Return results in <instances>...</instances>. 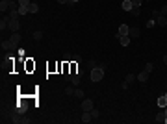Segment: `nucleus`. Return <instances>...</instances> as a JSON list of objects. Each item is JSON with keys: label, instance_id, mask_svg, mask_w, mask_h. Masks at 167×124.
I'll use <instances>...</instances> for the list:
<instances>
[{"label": "nucleus", "instance_id": "nucleus-1", "mask_svg": "<svg viewBox=\"0 0 167 124\" xmlns=\"http://www.w3.org/2000/svg\"><path fill=\"white\" fill-rule=\"evenodd\" d=\"M89 76H91V82H100V80L104 78V69L95 67L93 71H89Z\"/></svg>", "mask_w": 167, "mask_h": 124}, {"label": "nucleus", "instance_id": "nucleus-2", "mask_svg": "<svg viewBox=\"0 0 167 124\" xmlns=\"http://www.w3.org/2000/svg\"><path fill=\"white\" fill-rule=\"evenodd\" d=\"M7 30H9V32H19V30H21V22H19V19H11Z\"/></svg>", "mask_w": 167, "mask_h": 124}, {"label": "nucleus", "instance_id": "nucleus-3", "mask_svg": "<svg viewBox=\"0 0 167 124\" xmlns=\"http://www.w3.org/2000/svg\"><path fill=\"white\" fill-rule=\"evenodd\" d=\"M15 48H17V45H15V43L11 41V39L2 41V50H9V52H11V50H15Z\"/></svg>", "mask_w": 167, "mask_h": 124}, {"label": "nucleus", "instance_id": "nucleus-4", "mask_svg": "<svg viewBox=\"0 0 167 124\" xmlns=\"http://www.w3.org/2000/svg\"><path fill=\"white\" fill-rule=\"evenodd\" d=\"M128 30H130L128 24H121V26H119V30H117V35H115V37L119 39L121 35H128Z\"/></svg>", "mask_w": 167, "mask_h": 124}, {"label": "nucleus", "instance_id": "nucleus-5", "mask_svg": "<svg viewBox=\"0 0 167 124\" xmlns=\"http://www.w3.org/2000/svg\"><path fill=\"white\" fill-rule=\"evenodd\" d=\"M128 35H130V39H137V37L141 35V32H139V28H136V26H130Z\"/></svg>", "mask_w": 167, "mask_h": 124}, {"label": "nucleus", "instance_id": "nucleus-6", "mask_svg": "<svg viewBox=\"0 0 167 124\" xmlns=\"http://www.w3.org/2000/svg\"><path fill=\"white\" fill-rule=\"evenodd\" d=\"M91 109H93V100L84 98V102H82V111H91Z\"/></svg>", "mask_w": 167, "mask_h": 124}, {"label": "nucleus", "instance_id": "nucleus-7", "mask_svg": "<svg viewBox=\"0 0 167 124\" xmlns=\"http://www.w3.org/2000/svg\"><path fill=\"white\" fill-rule=\"evenodd\" d=\"M149 74L150 72L149 71H141V72H137V82H141V83H145L147 80H149Z\"/></svg>", "mask_w": 167, "mask_h": 124}, {"label": "nucleus", "instance_id": "nucleus-8", "mask_svg": "<svg viewBox=\"0 0 167 124\" xmlns=\"http://www.w3.org/2000/svg\"><path fill=\"white\" fill-rule=\"evenodd\" d=\"M9 39L13 41L15 45H19V43L22 41V35H21V33H19V32H11V37H9Z\"/></svg>", "mask_w": 167, "mask_h": 124}, {"label": "nucleus", "instance_id": "nucleus-9", "mask_svg": "<svg viewBox=\"0 0 167 124\" xmlns=\"http://www.w3.org/2000/svg\"><path fill=\"white\" fill-rule=\"evenodd\" d=\"M80 121H82V122H91V121H93V115H91V111H84Z\"/></svg>", "mask_w": 167, "mask_h": 124}, {"label": "nucleus", "instance_id": "nucleus-10", "mask_svg": "<svg viewBox=\"0 0 167 124\" xmlns=\"http://www.w3.org/2000/svg\"><path fill=\"white\" fill-rule=\"evenodd\" d=\"M0 11H2V13L9 11V0H0Z\"/></svg>", "mask_w": 167, "mask_h": 124}, {"label": "nucleus", "instance_id": "nucleus-11", "mask_svg": "<svg viewBox=\"0 0 167 124\" xmlns=\"http://www.w3.org/2000/svg\"><path fill=\"white\" fill-rule=\"evenodd\" d=\"M132 0H123V11H128V13H130V11H132Z\"/></svg>", "mask_w": 167, "mask_h": 124}, {"label": "nucleus", "instance_id": "nucleus-12", "mask_svg": "<svg viewBox=\"0 0 167 124\" xmlns=\"http://www.w3.org/2000/svg\"><path fill=\"white\" fill-rule=\"evenodd\" d=\"M119 43H121L123 46H128L130 43H132V39H130V35H121L119 37Z\"/></svg>", "mask_w": 167, "mask_h": 124}, {"label": "nucleus", "instance_id": "nucleus-13", "mask_svg": "<svg viewBox=\"0 0 167 124\" xmlns=\"http://www.w3.org/2000/svg\"><path fill=\"white\" fill-rule=\"evenodd\" d=\"M156 24H158V26H167V17H165V15L156 17Z\"/></svg>", "mask_w": 167, "mask_h": 124}, {"label": "nucleus", "instance_id": "nucleus-14", "mask_svg": "<svg viewBox=\"0 0 167 124\" xmlns=\"http://www.w3.org/2000/svg\"><path fill=\"white\" fill-rule=\"evenodd\" d=\"M95 67H98L97 61H95V59H87V63H86V69H87V71H93Z\"/></svg>", "mask_w": 167, "mask_h": 124}, {"label": "nucleus", "instance_id": "nucleus-15", "mask_svg": "<svg viewBox=\"0 0 167 124\" xmlns=\"http://www.w3.org/2000/svg\"><path fill=\"white\" fill-rule=\"evenodd\" d=\"M28 11H30L32 15H35V13H37V11H39V6H37V4H35V2H32L30 6H28Z\"/></svg>", "mask_w": 167, "mask_h": 124}, {"label": "nucleus", "instance_id": "nucleus-16", "mask_svg": "<svg viewBox=\"0 0 167 124\" xmlns=\"http://www.w3.org/2000/svg\"><path fill=\"white\" fill-rule=\"evenodd\" d=\"M154 121H156V122H165V111L162 109L160 113H158L156 117H154Z\"/></svg>", "mask_w": 167, "mask_h": 124}, {"label": "nucleus", "instance_id": "nucleus-17", "mask_svg": "<svg viewBox=\"0 0 167 124\" xmlns=\"http://www.w3.org/2000/svg\"><path fill=\"white\" fill-rule=\"evenodd\" d=\"M158 106L164 109V107H167V98H165V95H162L160 98H158Z\"/></svg>", "mask_w": 167, "mask_h": 124}, {"label": "nucleus", "instance_id": "nucleus-18", "mask_svg": "<svg viewBox=\"0 0 167 124\" xmlns=\"http://www.w3.org/2000/svg\"><path fill=\"white\" fill-rule=\"evenodd\" d=\"M136 80H137V76H136V74H126L125 82H126V83L130 85V83H134V82H136Z\"/></svg>", "mask_w": 167, "mask_h": 124}, {"label": "nucleus", "instance_id": "nucleus-19", "mask_svg": "<svg viewBox=\"0 0 167 124\" xmlns=\"http://www.w3.org/2000/svg\"><path fill=\"white\" fill-rule=\"evenodd\" d=\"M74 89H76V85H73V83H71V85H67V87H65V95H74Z\"/></svg>", "mask_w": 167, "mask_h": 124}, {"label": "nucleus", "instance_id": "nucleus-20", "mask_svg": "<svg viewBox=\"0 0 167 124\" xmlns=\"http://www.w3.org/2000/svg\"><path fill=\"white\" fill-rule=\"evenodd\" d=\"M34 69H35V63H34V61H30V59H28V61H26V71H28V72H32Z\"/></svg>", "mask_w": 167, "mask_h": 124}, {"label": "nucleus", "instance_id": "nucleus-21", "mask_svg": "<svg viewBox=\"0 0 167 124\" xmlns=\"http://www.w3.org/2000/svg\"><path fill=\"white\" fill-rule=\"evenodd\" d=\"M73 76H74V74H73L71 71H69V72H63V80H65V82H71V80H73Z\"/></svg>", "mask_w": 167, "mask_h": 124}, {"label": "nucleus", "instance_id": "nucleus-22", "mask_svg": "<svg viewBox=\"0 0 167 124\" xmlns=\"http://www.w3.org/2000/svg\"><path fill=\"white\" fill-rule=\"evenodd\" d=\"M32 4V0H19V6L21 7H28Z\"/></svg>", "mask_w": 167, "mask_h": 124}, {"label": "nucleus", "instance_id": "nucleus-23", "mask_svg": "<svg viewBox=\"0 0 167 124\" xmlns=\"http://www.w3.org/2000/svg\"><path fill=\"white\" fill-rule=\"evenodd\" d=\"M74 96H76V98H84L86 95H84V91H82V89H74Z\"/></svg>", "mask_w": 167, "mask_h": 124}, {"label": "nucleus", "instance_id": "nucleus-24", "mask_svg": "<svg viewBox=\"0 0 167 124\" xmlns=\"http://www.w3.org/2000/svg\"><path fill=\"white\" fill-rule=\"evenodd\" d=\"M34 39L35 41H41L43 39V32H39V30H37V32H34Z\"/></svg>", "mask_w": 167, "mask_h": 124}, {"label": "nucleus", "instance_id": "nucleus-25", "mask_svg": "<svg viewBox=\"0 0 167 124\" xmlns=\"http://www.w3.org/2000/svg\"><path fill=\"white\" fill-rule=\"evenodd\" d=\"M91 115H93V121H95V119H98V117H100V111L93 107V109H91Z\"/></svg>", "mask_w": 167, "mask_h": 124}, {"label": "nucleus", "instance_id": "nucleus-26", "mask_svg": "<svg viewBox=\"0 0 167 124\" xmlns=\"http://www.w3.org/2000/svg\"><path fill=\"white\" fill-rule=\"evenodd\" d=\"M26 13H30L28 7H21V6H19V15H26Z\"/></svg>", "mask_w": 167, "mask_h": 124}, {"label": "nucleus", "instance_id": "nucleus-27", "mask_svg": "<svg viewBox=\"0 0 167 124\" xmlns=\"http://www.w3.org/2000/svg\"><path fill=\"white\" fill-rule=\"evenodd\" d=\"M130 13H132L134 17H139V13H141V11H139V7H132V11H130Z\"/></svg>", "mask_w": 167, "mask_h": 124}, {"label": "nucleus", "instance_id": "nucleus-28", "mask_svg": "<svg viewBox=\"0 0 167 124\" xmlns=\"http://www.w3.org/2000/svg\"><path fill=\"white\" fill-rule=\"evenodd\" d=\"M145 71L152 72V71H154V63H147V65H145Z\"/></svg>", "mask_w": 167, "mask_h": 124}, {"label": "nucleus", "instance_id": "nucleus-29", "mask_svg": "<svg viewBox=\"0 0 167 124\" xmlns=\"http://www.w3.org/2000/svg\"><path fill=\"white\" fill-rule=\"evenodd\" d=\"M141 4H143V0H132V6L134 7H141Z\"/></svg>", "mask_w": 167, "mask_h": 124}, {"label": "nucleus", "instance_id": "nucleus-30", "mask_svg": "<svg viewBox=\"0 0 167 124\" xmlns=\"http://www.w3.org/2000/svg\"><path fill=\"white\" fill-rule=\"evenodd\" d=\"M147 26H149V28H152V26H156V19H150V21L147 22Z\"/></svg>", "mask_w": 167, "mask_h": 124}, {"label": "nucleus", "instance_id": "nucleus-31", "mask_svg": "<svg viewBox=\"0 0 167 124\" xmlns=\"http://www.w3.org/2000/svg\"><path fill=\"white\" fill-rule=\"evenodd\" d=\"M63 61H67V63L73 61V56H71V54H65V56H63Z\"/></svg>", "mask_w": 167, "mask_h": 124}, {"label": "nucleus", "instance_id": "nucleus-32", "mask_svg": "<svg viewBox=\"0 0 167 124\" xmlns=\"http://www.w3.org/2000/svg\"><path fill=\"white\" fill-rule=\"evenodd\" d=\"M160 13H162V15H167V6H162V9H160Z\"/></svg>", "mask_w": 167, "mask_h": 124}, {"label": "nucleus", "instance_id": "nucleus-33", "mask_svg": "<svg viewBox=\"0 0 167 124\" xmlns=\"http://www.w3.org/2000/svg\"><path fill=\"white\" fill-rule=\"evenodd\" d=\"M73 61H76V63H80V61H82V57H80V56H73Z\"/></svg>", "mask_w": 167, "mask_h": 124}, {"label": "nucleus", "instance_id": "nucleus-34", "mask_svg": "<svg viewBox=\"0 0 167 124\" xmlns=\"http://www.w3.org/2000/svg\"><path fill=\"white\" fill-rule=\"evenodd\" d=\"M160 15H162V13H160V11H152V19H156V17H160Z\"/></svg>", "mask_w": 167, "mask_h": 124}, {"label": "nucleus", "instance_id": "nucleus-35", "mask_svg": "<svg viewBox=\"0 0 167 124\" xmlns=\"http://www.w3.org/2000/svg\"><path fill=\"white\" fill-rule=\"evenodd\" d=\"M58 2H59V4H73L71 0H58Z\"/></svg>", "mask_w": 167, "mask_h": 124}, {"label": "nucleus", "instance_id": "nucleus-36", "mask_svg": "<svg viewBox=\"0 0 167 124\" xmlns=\"http://www.w3.org/2000/svg\"><path fill=\"white\" fill-rule=\"evenodd\" d=\"M164 63L167 65V54H165V56H164Z\"/></svg>", "mask_w": 167, "mask_h": 124}, {"label": "nucleus", "instance_id": "nucleus-37", "mask_svg": "<svg viewBox=\"0 0 167 124\" xmlns=\"http://www.w3.org/2000/svg\"><path fill=\"white\" fill-rule=\"evenodd\" d=\"M143 2H152V0H143Z\"/></svg>", "mask_w": 167, "mask_h": 124}, {"label": "nucleus", "instance_id": "nucleus-38", "mask_svg": "<svg viewBox=\"0 0 167 124\" xmlns=\"http://www.w3.org/2000/svg\"><path fill=\"white\" fill-rule=\"evenodd\" d=\"M71 2H73V4H74V2H78V0H71Z\"/></svg>", "mask_w": 167, "mask_h": 124}, {"label": "nucleus", "instance_id": "nucleus-39", "mask_svg": "<svg viewBox=\"0 0 167 124\" xmlns=\"http://www.w3.org/2000/svg\"><path fill=\"white\" fill-rule=\"evenodd\" d=\"M165 124H167V117H165Z\"/></svg>", "mask_w": 167, "mask_h": 124}, {"label": "nucleus", "instance_id": "nucleus-40", "mask_svg": "<svg viewBox=\"0 0 167 124\" xmlns=\"http://www.w3.org/2000/svg\"><path fill=\"white\" fill-rule=\"evenodd\" d=\"M165 98H167V93H165Z\"/></svg>", "mask_w": 167, "mask_h": 124}]
</instances>
